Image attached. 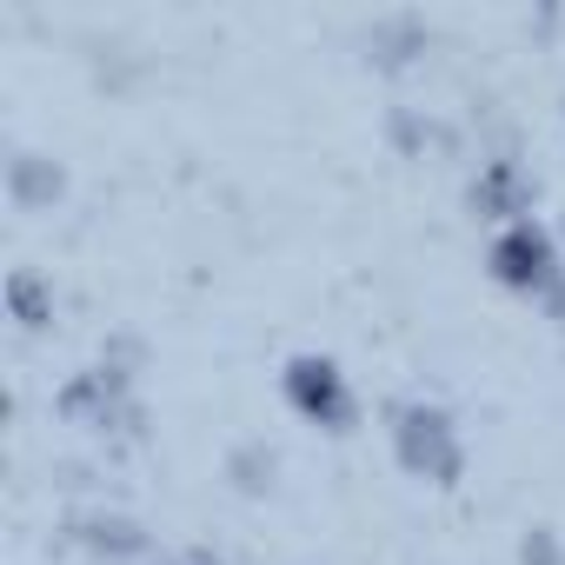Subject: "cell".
I'll return each instance as SVG.
<instances>
[{
    "label": "cell",
    "instance_id": "2",
    "mask_svg": "<svg viewBox=\"0 0 565 565\" xmlns=\"http://www.w3.org/2000/svg\"><path fill=\"white\" fill-rule=\"evenodd\" d=\"M294 386H300V399H307L313 413H320V406H327V413H340V393H333V366H313V360H307V366L294 373Z\"/></svg>",
    "mask_w": 565,
    "mask_h": 565
},
{
    "label": "cell",
    "instance_id": "1",
    "mask_svg": "<svg viewBox=\"0 0 565 565\" xmlns=\"http://www.w3.org/2000/svg\"><path fill=\"white\" fill-rule=\"evenodd\" d=\"M499 266H505V279H539V273L552 266V253H545V239H532V233H512V239L499 246Z\"/></svg>",
    "mask_w": 565,
    "mask_h": 565
}]
</instances>
